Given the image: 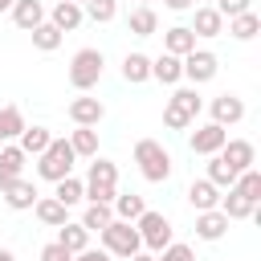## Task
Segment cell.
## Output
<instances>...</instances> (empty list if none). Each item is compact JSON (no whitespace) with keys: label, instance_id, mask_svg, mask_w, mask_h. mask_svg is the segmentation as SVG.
<instances>
[{"label":"cell","instance_id":"cell-14","mask_svg":"<svg viewBox=\"0 0 261 261\" xmlns=\"http://www.w3.org/2000/svg\"><path fill=\"white\" fill-rule=\"evenodd\" d=\"M245 118V102L237 98V94H220V98H212V122H220V126H237Z\"/></svg>","mask_w":261,"mask_h":261},{"label":"cell","instance_id":"cell-10","mask_svg":"<svg viewBox=\"0 0 261 261\" xmlns=\"http://www.w3.org/2000/svg\"><path fill=\"white\" fill-rule=\"evenodd\" d=\"M224 139H228V130L220 126V122H204V126H196L192 130V155H216L220 147H224Z\"/></svg>","mask_w":261,"mask_h":261},{"label":"cell","instance_id":"cell-47","mask_svg":"<svg viewBox=\"0 0 261 261\" xmlns=\"http://www.w3.org/2000/svg\"><path fill=\"white\" fill-rule=\"evenodd\" d=\"M139 4H147V0H139Z\"/></svg>","mask_w":261,"mask_h":261},{"label":"cell","instance_id":"cell-35","mask_svg":"<svg viewBox=\"0 0 261 261\" xmlns=\"http://www.w3.org/2000/svg\"><path fill=\"white\" fill-rule=\"evenodd\" d=\"M204 179H212L216 188H232V184H237V171H232L220 155H208V175H204Z\"/></svg>","mask_w":261,"mask_h":261},{"label":"cell","instance_id":"cell-22","mask_svg":"<svg viewBox=\"0 0 261 261\" xmlns=\"http://www.w3.org/2000/svg\"><path fill=\"white\" fill-rule=\"evenodd\" d=\"M126 29H130L135 37H155V33H159V16H155V8H151V4H139V8H130V16H126Z\"/></svg>","mask_w":261,"mask_h":261},{"label":"cell","instance_id":"cell-30","mask_svg":"<svg viewBox=\"0 0 261 261\" xmlns=\"http://www.w3.org/2000/svg\"><path fill=\"white\" fill-rule=\"evenodd\" d=\"M228 33H232L237 41H253V37L261 33V16L249 8V12H241V16H232V20H228Z\"/></svg>","mask_w":261,"mask_h":261},{"label":"cell","instance_id":"cell-32","mask_svg":"<svg viewBox=\"0 0 261 261\" xmlns=\"http://www.w3.org/2000/svg\"><path fill=\"white\" fill-rule=\"evenodd\" d=\"M49 139H53V135H49L45 126H24V130H20V143H16V147H20L24 155H41V151L49 147Z\"/></svg>","mask_w":261,"mask_h":261},{"label":"cell","instance_id":"cell-46","mask_svg":"<svg viewBox=\"0 0 261 261\" xmlns=\"http://www.w3.org/2000/svg\"><path fill=\"white\" fill-rule=\"evenodd\" d=\"M73 4H86V0H73Z\"/></svg>","mask_w":261,"mask_h":261},{"label":"cell","instance_id":"cell-38","mask_svg":"<svg viewBox=\"0 0 261 261\" xmlns=\"http://www.w3.org/2000/svg\"><path fill=\"white\" fill-rule=\"evenodd\" d=\"M155 261H196V253H192V245L171 241L167 249H159V253H155Z\"/></svg>","mask_w":261,"mask_h":261},{"label":"cell","instance_id":"cell-40","mask_svg":"<svg viewBox=\"0 0 261 261\" xmlns=\"http://www.w3.org/2000/svg\"><path fill=\"white\" fill-rule=\"evenodd\" d=\"M41 261H73V253H69L61 241H49V245L41 249Z\"/></svg>","mask_w":261,"mask_h":261},{"label":"cell","instance_id":"cell-44","mask_svg":"<svg viewBox=\"0 0 261 261\" xmlns=\"http://www.w3.org/2000/svg\"><path fill=\"white\" fill-rule=\"evenodd\" d=\"M0 261H16V257H12V253H8V249H0Z\"/></svg>","mask_w":261,"mask_h":261},{"label":"cell","instance_id":"cell-11","mask_svg":"<svg viewBox=\"0 0 261 261\" xmlns=\"http://www.w3.org/2000/svg\"><path fill=\"white\" fill-rule=\"evenodd\" d=\"M69 118H73V126H98V122L106 118V106H102L98 98L82 94V98L69 102Z\"/></svg>","mask_w":261,"mask_h":261},{"label":"cell","instance_id":"cell-27","mask_svg":"<svg viewBox=\"0 0 261 261\" xmlns=\"http://www.w3.org/2000/svg\"><path fill=\"white\" fill-rule=\"evenodd\" d=\"M69 147H73V155L94 159V155H98V130H94V126H73V130H69Z\"/></svg>","mask_w":261,"mask_h":261},{"label":"cell","instance_id":"cell-3","mask_svg":"<svg viewBox=\"0 0 261 261\" xmlns=\"http://www.w3.org/2000/svg\"><path fill=\"white\" fill-rule=\"evenodd\" d=\"M73 147H69V139H49V147L37 155V175L41 179H49V184H57V179H65V175H73Z\"/></svg>","mask_w":261,"mask_h":261},{"label":"cell","instance_id":"cell-39","mask_svg":"<svg viewBox=\"0 0 261 261\" xmlns=\"http://www.w3.org/2000/svg\"><path fill=\"white\" fill-rule=\"evenodd\" d=\"M212 8H216V12L224 16V20H232V16H241V12H249V8H253V0H216Z\"/></svg>","mask_w":261,"mask_h":261},{"label":"cell","instance_id":"cell-2","mask_svg":"<svg viewBox=\"0 0 261 261\" xmlns=\"http://www.w3.org/2000/svg\"><path fill=\"white\" fill-rule=\"evenodd\" d=\"M82 188H86V200H90V204H110V200L118 196V167H114L110 159H98V155H94Z\"/></svg>","mask_w":261,"mask_h":261},{"label":"cell","instance_id":"cell-9","mask_svg":"<svg viewBox=\"0 0 261 261\" xmlns=\"http://www.w3.org/2000/svg\"><path fill=\"white\" fill-rule=\"evenodd\" d=\"M216 155H220L237 175H241V171H249V167L257 163V147H253L249 139H224V147H220Z\"/></svg>","mask_w":261,"mask_h":261},{"label":"cell","instance_id":"cell-20","mask_svg":"<svg viewBox=\"0 0 261 261\" xmlns=\"http://www.w3.org/2000/svg\"><path fill=\"white\" fill-rule=\"evenodd\" d=\"M151 77L163 82V86H175L184 77V61L175 53H159V57H151Z\"/></svg>","mask_w":261,"mask_h":261},{"label":"cell","instance_id":"cell-7","mask_svg":"<svg viewBox=\"0 0 261 261\" xmlns=\"http://www.w3.org/2000/svg\"><path fill=\"white\" fill-rule=\"evenodd\" d=\"M135 228H139V241H143V249H147V253H159V249H167V245H171V220H167L163 212L143 208V216L135 220Z\"/></svg>","mask_w":261,"mask_h":261},{"label":"cell","instance_id":"cell-33","mask_svg":"<svg viewBox=\"0 0 261 261\" xmlns=\"http://www.w3.org/2000/svg\"><path fill=\"white\" fill-rule=\"evenodd\" d=\"M110 220H114V208H110V204H90V208L82 212V224H86V232H102Z\"/></svg>","mask_w":261,"mask_h":261},{"label":"cell","instance_id":"cell-6","mask_svg":"<svg viewBox=\"0 0 261 261\" xmlns=\"http://www.w3.org/2000/svg\"><path fill=\"white\" fill-rule=\"evenodd\" d=\"M102 65H106V57H102V49H77L73 53V61H69V86L73 90H94L98 86V77H102Z\"/></svg>","mask_w":261,"mask_h":261},{"label":"cell","instance_id":"cell-17","mask_svg":"<svg viewBox=\"0 0 261 261\" xmlns=\"http://www.w3.org/2000/svg\"><path fill=\"white\" fill-rule=\"evenodd\" d=\"M188 29H192L196 37H220V33H224V16H220V12L212 8V4H200Z\"/></svg>","mask_w":261,"mask_h":261},{"label":"cell","instance_id":"cell-34","mask_svg":"<svg viewBox=\"0 0 261 261\" xmlns=\"http://www.w3.org/2000/svg\"><path fill=\"white\" fill-rule=\"evenodd\" d=\"M33 45H37L41 53H53V49L61 45V29H57V24H49V20H41V24L33 29Z\"/></svg>","mask_w":261,"mask_h":261},{"label":"cell","instance_id":"cell-15","mask_svg":"<svg viewBox=\"0 0 261 261\" xmlns=\"http://www.w3.org/2000/svg\"><path fill=\"white\" fill-rule=\"evenodd\" d=\"M0 196H4V204H8L12 212H24V208L37 204V184H33V179H12Z\"/></svg>","mask_w":261,"mask_h":261},{"label":"cell","instance_id":"cell-8","mask_svg":"<svg viewBox=\"0 0 261 261\" xmlns=\"http://www.w3.org/2000/svg\"><path fill=\"white\" fill-rule=\"evenodd\" d=\"M179 61H184V77H188L192 86H204V82H212V77L220 73V61H216L212 49H192V53H184Z\"/></svg>","mask_w":261,"mask_h":261},{"label":"cell","instance_id":"cell-1","mask_svg":"<svg viewBox=\"0 0 261 261\" xmlns=\"http://www.w3.org/2000/svg\"><path fill=\"white\" fill-rule=\"evenodd\" d=\"M135 163H139L147 184H167L171 179V155L159 139H139L135 143Z\"/></svg>","mask_w":261,"mask_h":261},{"label":"cell","instance_id":"cell-13","mask_svg":"<svg viewBox=\"0 0 261 261\" xmlns=\"http://www.w3.org/2000/svg\"><path fill=\"white\" fill-rule=\"evenodd\" d=\"M228 216L220 212V208H208V212H196V237L200 241H220L224 232H228Z\"/></svg>","mask_w":261,"mask_h":261},{"label":"cell","instance_id":"cell-19","mask_svg":"<svg viewBox=\"0 0 261 261\" xmlns=\"http://www.w3.org/2000/svg\"><path fill=\"white\" fill-rule=\"evenodd\" d=\"M82 20H86V12H82V4H73V0H57L53 12H49V24H57L61 33H73Z\"/></svg>","mask_w":261,"mask_h":261},{"label":"cell","instance_id":"cell-45","mask_svg":"<svg viewBox=\"0 0 261 261\" xmlns=\"http://www.w3.org/2000/svg\"><path fill=\"white\" fill-rule=\"evenodd\" d=\"M8 8H12V0H0V12H8Z\"/></svg>","mask_w":261,"mask_h":261},{"label":"cell","instance_id":"cell-41","mask_svg":"<svg viewBox=\"0 0 261 261\" xmlns=\"http://www.w3.org/2000/svg\"><path fill=\"white\" fill-rule=\"evenodd\" d=\"M73 261H110V253H106V249H90V245H86L82 253H73Z\"/></svg>","mask_w":261,"mask_h":261},{"label":"cell","instance_id":"cell-42","mask_svg":"<svg viewBox=\"0 0 261 261\" xmlns=\"http://www.w3.org/2000/svg\"><path fill=\"white\" fill-rule=\"evenodd\" d=\"M163 4H167V8H171V12H188V8H192V4H196V0H163Z\"/></svg>","mask_w":261,"mask_h":261},{"label":"cell","instance_id":"cell-36","mask_svg":"<svg viewBox=\"0 0 261 261\" xmlns=\"http://www.w3.org/2000/svg\"><path fill=\"white\" fill-rule=\"evenodd\" d=\"M245 200H253V204H261V171L257 167H249V171H241L237 175V184H232Z\"/></svg>","mask_w":261,"mask_h":261},{"label":"cell","instance_id":"cell-23","mask_svg":"<svg viewBox=\"0 0 261 261\" xmlns=\"http://www.w3.org/2000/svg\"><path fill=\"white\" fill-rule=\"evenodd\" d=\"M228 220H249V216H257V204L253 200H245L237 188H228V196H220V204H216Z\"/></svg>","mask_w":261,"mask_h":261},{"label":"cell","instance_id":"cell-4","mask_svg":"<svg viewBox=\"0 0 261 261\" xmlns=\"http://www.w3.org/2000/svg\"><path fill=\"white\" fill-rule=\"evenodd\" d=\"M200 94L188 86V90H175L171 98H167V106H163V126L167 130H188L192 122H196V114H200Z\"/></svg>","mask_w":261,"mask_h":261},{"label":"cell","instance_id":"cell-43","mask_svg":"<svg viewBox=\"0 0 261 261\" xmlns=\"http://www.w3.org/2000/svg\"><path fill=\"white\" fill-rule=\"evenodd\" d=\"M126 261H155V253H143V249H139V253H130Z\"/></svg>","mask_w":261,"mask_h":261},{"label":"cell","instance_id":"cell-31","mask_svg":"<svg viewBox=\"0 0 261 261\" xmlns=\"http://www.w3.org/2000/svg\"><path fill=\"white\" fill-rule=\"evenodd\" d=\"M53 196H57L65 208H73V204H82V200H86V188H82V179H77V175H65V179H57V184H53Z\"/></svg>","mask_w":261,"mask_h":261},{"label":"cell","instance_id":"cell-25","mask_svg":"<svg viewBox=\"0 0 261 261\" xmlns=\"http://www.w3.org/2000/svg\"><path fill=\"white\" fill-rule=\"evenodd\" d=\"M122 77H126L130 86L151 82V57H147V53H126V57H122Z\"/></svg>","mask_w":261,"mask_h":261},{"label":"cell","instance_id":"cell-28","mask_svg":"<svg viewBox=\"0 0 261 261\" xmlns=\"http://www.w3.org/2000/svg\"><path fill=\"white\" fill-rule=\"evenodd\" d=\"M57 241H61L69 253H82V249L90 245V232H86V224H82V220H77V224H69V220H65V224H57Z\"/></svg>","mask_w":261,"mask_h":261},{"label":"cell","instance_id":"cell-37","mask_svg":"<svg viewBox=\"0 0 261 261\" xmlns=\"http://www.w3.org/2000/svg\"><path fill=\"white\" fill-rule=\"evenodd\" d=\"M82 12H86L94 24H106V20H114V16H118V4H114V0H86V4H82Z\"/></svg>","mask_w":261,"mask_h":261},{"label":"cell","instance_id":"cell-26","mask_svg":"<svg viewBox=\"0 0 261 261\" xmlns=\"http://www.w3.org/2000/svg\"><path fill=\"white\" fill-rule=\"evenodd\" d=\"M110 208H114V216H118V220H130V224H135V220L143 216V208H147V204H143V196H139V192H122V196H114V200H110Z\"/></svg>","mask_w":261,"mask_h":261},{"label":"cell","instance_id":"cell-18","mask_svg":"<svg viewBox=\"0 0 261 261\" xmlns=\"http://www.w3.org/2000/svg\"><path fill=\"white\" fill-rule=\"evenodd\" d=\"M188 204H192L196 212H208V208L220 204V188H216L212 179H192V184H188Z\"/></svg>","mask_w":261,"mask_h":261},{"label":"cell","instance_id":"cell-24","mask_svg":"<svg viewBox=\"0 0 261 261\" xmlns=\"http://www.w3.org/2000/svg\"><path fill=\"white\" fill-rule=\"evenodd\" d=\"M192 49H196V33H192L188 24H175V29H167V33H163V53L184 57V53H192Z\"/></svg>","mask_w":261,"mask_h":261},{"label":"cell","instance_id":"cell-29","mask_svg":"<svg viewBox=\"0 0 261 261\" xmlns=\"http://www.w3.org/2000/svg\"><path fill=\"white\" fill-rule=\"evenodd\" d=\"M20 130H24V114H20V106H0V143L20 139Z\"/></svg>","mask_w":261,"mask_h":261},{"label":"cell","instance_id":"cell-16","mask_svg":"<svg viewBox=\"0 0 261 261\" xmlns=\"http://www.w3.org/2000/svg\"><path fill=\"white\" fill-rule=\"evenodd\" d=\"M8 12H12V24L24 29V33H33V29L45 20V4H41V0H12Z\"/></svg>","mask_w":261,"mask_h":261},{"label":"cell","instance_id":"cell-5","mask_svg":"<svg viewBox=\"0 0 261 261\" xmlns=\"http://www.w3.org/2000/svg\"><path fill=\"white\" fill-rule=\"evenodd\" d=\"M98 237H102V249H106L110 257H122V261H126L130 253H139V249H143L139 228H135L130 220H118V216H114V220H110V224H106Z\"/></svg>","mask_w":261,"mask_h":261},{"label":"cell","instance_id":"cell-12","mask_svg":"<svg viewBox=\"0 0 261 261\" xmlns=\"http://www.w3.org/2000/svg\"><path fill=\"white\" fill-rule=\"evenodd\" d=\"M24 151L16 147V143H0V192L12 184V179H20V171H24Z\"/></svg>","mask_w":261,"mask_h":261},{"label":"cell","instance_id":"cell-21","mask_svg":"<svg viewBox=\"0 0 261 261\" xmlns=\"http://www.w3.org/2000/svg\"><path fill=\"white\" fill-rule=\"evenodd\" d=\"M33 212H37V220H41V224H49V228H57V224H65V220H69V208H65L57 196H37Z\"/></svg>","mask_w":261,"mask_h":261}]
</instances>
